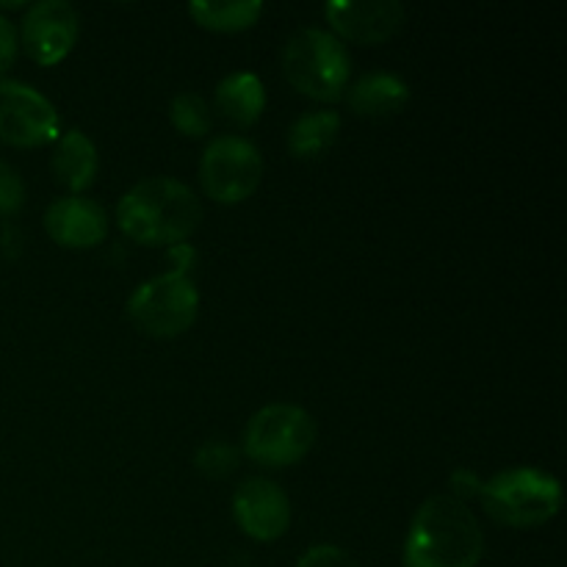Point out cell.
I'll return each mask as SVG.
<instances>
[{
    "mask_svg": "<svg viewBox=\"0 0 567 567\" xmlns=\"http://www.w3.org/2000/svg\"><path fill=\"white\" fill-rule=\"evenodd\" d=\"M194 463L210 480H225L238 468V452L227 441H205L194 454Z\"/></svg>",
    "mask_w": 567,
    "mask_h": 567,
    "instance_id": "cell-19",
    "label": "cell"
},
{
    "mask_svg": "<svg viewBox=\"0 0 567 567\" xmlns=\"http://www.w3.org/2000/svg\"><path fill=\"white\" fill-rule=\"evenodd\" d=\"M482 507L493 520L513 529L543 526L563 507V487L557 476L540 468H509L482 482Z\"/></svg>",
    "mask_w": 567,
    "mask_h": 567,
    "instance_id": "cell-3",
    "label": "cell"
},
{
    "mask_svg": "<svg viewBox=\"0 0 567 567\" xmlns=\"http://www.w3.org/2000/svg\"><path fill=\"white\" fill-rule=\"evenodd\" d=\"M44 230L61 247L89 249L97 247L105 238L109 216H105L103 205H97L94 199L70 194V197H59L48 205V210H44Z\"/></svg>",
    "mask_w": 567,
    "mask_h": 567,
    "instance_id": "cell-12",
    "label": "cell"
},
{
    "mask_svg": "<svg viewBox=\"0 0 567 567\" xmlns=\"http://www.w3.org/2000/svg\"><path fill=\"white\" fill-rule=\"evenodd\" d=\"M169 120L183 136L199 138L210 131L214 125V116H210V105L205 103L203 94L197 92H181L175 94L169 105Z\"/></svg>",
    "mask_w": 567,
    "mask_h": 567,
    "instance_id": "cell-18",
    "label": "cell"
},
{
    "mask_svg": "<svg viewBox=\"0 0 567 567\" xmlns=\"http://www.w3.org/2000/svg\"><path fill=\"white\" fill-rule=\"evenodd\" d=\"M127 319L153 338H175L197 321L199 291L186 271H164L144 280L127 299Z\"/></svg>",
    "mask_w": 567,
    "mask_h": 567,
    "instance_id": "cell-5",
    "label": "cell"
},
{
    "mask_svg": "<svg viewBox=\"0 0 567 567\" xmlns=\"http://www.w3.org/2000/svg\"><path fill=\"white\" fill-rule=\"evenodd\" d=\"M203 219L197 194L175 177H147L116 205V221L127 238L147 247H166L192 236Z\"/></svg>",
    "mask_w": 567,
    "mask_h": 567,
    "instance_id": "cell-2",
    "label": "cell"
},
{
    "mask_svg": "<svg viewBox=\"0 0 567 567\" xmlns=\"http://www.w3.org/2000/svg\"><path fill=\"white\" fill-rule=\"evenodd\" d=\"M25 205V183L20 172L0 161V216H11Z\"/></svg>",
    "mask_w": 567,
    "mask_h": 567,
    "instance_id": "cell-20",
    "label": "cell"
},
{
    "mask_svg": "<svg viewBox=\"0 0 567 567\" xmlns=\"http://www.w3.org/2000/svg\"><path fill=\"white\" fill-rule=\"evenodd\" d=\"M233 515L252 540L271 543L291 524V502L271 480H247L233 496Z\"/></svg>",
    "mask_w": 567,
    "mask_h": 567,
    "instance_id": "cell-10",
    "label": "cell"
},
{
    "mask_svg": "<svg viewBox=\"0 0 567 567\" xmlns=\"http://www.w3.org/2000/svg\"><path fill=\"white\" fill-rule=\"evenodd\" d=\"M297 567H360L354 563L352 557H349L343 548L338 546H313L308 548V551L302 554V559H299Z\"/></svg>",
    "mask_w": 567,
    "mask_h": 567,
    "instance_id": "cell-21",
    "label": "cell"
},
{
    "mask_svg": "<svg viewBox=\"0 0 567 567\" xmlns=\"http://www.w3.org/2000/svg\"><path fill=\"white\" fill-rule=\"evenodd\" d=\"M282 72L293 89L330 103L347 92L352 59L336 33L324 28H299L282 50Z\"/></svg>",
    "mask_w": 567,
    "mask_h": 567,
    "instance_id": "cell-4",
    "label": "cell"
},
{
    "mask_svg": "<svg viewBox=\"0 0 567 567\" xmlns=\"http://www.w3.org/2000/svg\"><path fill=\"white\" fill-rule=\"evenodd\" d=\"M316 435L313 415L299 404H266L244 430V452L255 463L282 468L299 463L313 449Z\"/></svg>",
    "mask_w": 567,
    "mask_h": 567,
    "instance_id": "cell-6",
    "label": "cell"
},
{
    "mask_svg": "<svg viewBox=\"0 0 567 567\" xmlns=\"http://www.w3.org/2000/svg\"><path fill=\"white\" fill-rule=\"evenodd\" d=\"M338 131H341V116L336 111H310V114L293 120L291 131H288V150L297 158H319L332 147Z\"/></svg>",
    "mask_w": 567,
    "mask_h": 567,
    "instance_id": "cell-16",
    "label": "cell"
},
{
    "mask_svg": "<svg viewBox=\"0 0 567 567\" xmlns=\"http://www.w3.org/2000/svg\"><path fill=\"white\" fill-rule=\"evenodd\" d=\"M188 14L210 31L233 33L255 25L264 14V3L260 0H197V3H188Z\"/></svg>",
    "mask_w": 567,
    "mask_h": 567,
    "instance_id": "cell-17",
    "label": "cell"
},
{
    "mask_svg": "<svg viewBox=\"0 0 567 567\" xmlns=\"http://www.w3.org/2000/svg\"><path fill=\"white\" fill-rule=\"evenodd\" d=\"M216 109L236 125H255L266 109L264 81L255 72H230L216 86Z\"/></svg>",
    "mask_w": 567,
    "mask_h": 567,
    "instance_id": "cell-15",
    "label": "cell"
},
{
    "mask_svg": "<svg viewBox=\"0 0 567 567\" xmlns=\"http://www.w3.org/2000/svg\"><path fill=\"white\" fill-rule=\"evenodd\" d=\"M55 181L66 186L70 192H83L94 183L97 175V147L83 131L61 133L55 142L53 155Z\"/></svg>",
    "mask_w": 567,
    "mask_h": 567,
    "instance_id": "cell-14",
    "label": "cell"
},
{
    "mask_svg": "<svg viewBox=\"0 0 567 567\" xmlns=\"http://www.w3.org/2000/svg\"><path fill=\"white\" fill-rule=\"evenodd\" d=\"M264 177L260 150L244 136H219L205 147L199 161V183L205 194L221 205L244 203Z\"/></svg>",
    "mask_w": 567,
    "mask_h": 567,
    "instance_id": "cell-7",
    "label": "cell"
},
{
    "mask_svg": "<svg viewBox=\"0 0 567 567\" xmlns=\"http://www.w3.org/2000/svg\"><path fill=\"white\" fill-rule=\"evenodd\" d=\"M327 22L343 39L358 44H380L404 25L399 0H336L324 6Z\"/></svg>",
    "mask_w": 567,
    "mask_h": 567,
    "instance_id": "cell-11",
    "label": "cell"
},
{
    "mask_svg": "<svg viewBox=\"0 0 567 567\" xmlns=\"http://www.w3.org/2000/svg\"><path fill=\"white\" fill-rule=\"evenodd\" d=\"M61 120L55 105L20 81H0V142L42 147L59 142Z\"/></svg>",
    "mask_w": 567,
    "mask_h": 567,
    "instance_id": "cell-8",
    "label": "cell"
},
{
    "mask_svg": "<svg viewBox=\"0 0 567 567\" xmlns=\"http://www.w3.org/2000/svg\"><path fill=\"white\" fill-rule=\"evenodd\" d=\"M485 554L480 518L457 496H432L404 540V567H476Z\"/></svg>",
    "mask_w": 567,
    "mask_h": 567,
    "instance_id": "cell-1",
    "label": "cell"
},
{
    "mask_svg": "<svg viewBox=\"0 0 567 567\" xmlns=\"http://www.w3.org/2000/svg\"><path fill=\"white\" fill-rule=\"evenodd\" d=\"M410 89L393 72H369L349 86L347 103L358 116H388L408 105Z\"/></svg>",
    "mask_w": 567,
    "mask_h": 567,
    "instance_id": "cell-13",
    "label": "cell"
},
{
    "mask_svg": "<svg viewBox=\"0 0 567 567\" xmlns=\"http://www.w3.org/2000/svg\"><path fill=\"white\" fill-rule=\"evenodd\" d=\"M17 44H20V39H17L14 25L6 17H0V75L14 64Z\"/></svg>",
    "mask_w": 567,
    "mask_h": 567,
    "instance_id": "cell-22",
    "label": "cell"
},
{
    "mask_svg": "<svg viewBox=\"0 0 567 567\" xmlns=\"http://www.w3.org/2000/svg\"><path fill=\"white\" fill-rule=\"evenodd\" d=\"M452 482H454V485H457V487H454V491H457V498L468 496V493H474V496H480L482 482L476 480V476L471 474V471H457V474L452 476Z\"/></svg>",
    "mask_w": 567,
    "mask_h": 567,
    "instance_id": "cell-23",
    "label": "cell"
},
{
    "mask_svg": "<svg viewBox=\"0 0 567 567\" xmlns=\"http://www.w3.org/2000/svg\"><path fill=\"white\" fill-rule=\"evenodd\" d=\"M81 20L75 6L66 0L33 3L22 17V44L37 64H59L75 48Z\"/></svg>",
    "mask_w": 567,
    "mask_h": 567,
    "instance_id": "cell-9",
    "label": "cell"
}]
</instances>
